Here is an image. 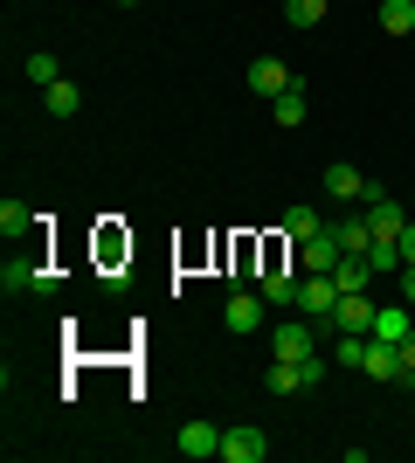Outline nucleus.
I'll return each instance as SVG.
<instances>
[{
    "label": "nucleus",
    "instance_id": "nucleus-1",
    "mask_svg": "<svg viewBox=\"0 0 415 463\" xmlns=\"http://www.w3.org/2000/svg\"><path fill=\"white\" fill-rule=\"evenodd\" d=\"M297 311H305L312 326L333 332V311H339V284H333V270H305V284H297Z\"/></svg>",
    "mask_w": 415,
    "mask_h": 463
},
{
    "label": "nucleus",
    "instance_id": "nucleus-2",
    "mask_svg": "<svg viewBox=\"0 0 415 463\" xmlns=\"http://www.w3.org/2000/svg\"><path fill=\"white\" fill-rule=\"evenodd\" d=\"M318 332H325V326H312L305 311L284 318V326L270 332V360H305V353H318Z\"/></svg>",
    "mask_w": 415,
    "mask_h": 463
},
{
    "label": "nucleus",
    "instance_id": "nucleus-3",
    "mask_svg": "<svg viewBox=\"0 0 415 463\" xmlns=\"http://www.w3.org/2000/svg\"><path fill=\"white\" fill-rule=\"evenodd\" d=\"M263 457H270V436H263V429H250V422L222 429V463H263Z\"/></svg>",
    "mask_w": 415,
    "mask_h": 463
},
{
    "label": "nucleus",
    "instance_id": "nucleus-4",
    "mask_svg": "<svg viewBox=\"0 0 415 463\" xmlns=\"http://www.w3.org/2000/svg\"><path fill=\"white\" fill-rule=\"evenodd\" d=\"M374 298L367 290H339V311H333V332H374Z\"/></svg>",
    "mask_w": 415,
    "mask_h": 463
},
{
    "label": "nucleus",
    "instance_id": "nucleus-5",
    "mask_svg": "<svg viewBox=\"0 0 415 463\" xmlns=\"http://www.w3.org/2000/svg\"><path fill=\"white\" fill-rule=\"evenodd\" d=\"M339 256H346V242H339V229H333V222H325V229H318L312 242H297V263H305V270H333Z\"/></svg>",
    "mask_w": 415,
    "mask_h": 463
},
{
    "label": "nucleus",
    "instance_id": "nucleus-6",
    "mask_svg": "<svg viewBox=\"0 0 415 463\" xmlns=\"http://www.w3.org/2000/svg\"><path fill=\"white\" fill-rule=\"evenodd\" d=\"M263 318H270V298H263V290H236V298H229V332H263Z\"/></svg>",
    "mask_w": 415,
    "mask_h": 463
},
{
    "label": "nucleus",
    "instance_id": "nucleus-7",
    "mask_svg": "<svg viewBox=\"0 0 415 463\" xmlns=\"http://www.w3.org/2000/svg\"><path fill=\"white\" fill-rule=\"evenodd\" d=\"M409 332H415V305L401 298V305H381V311H374V332H367V339H388V346H401Z\"/></svg>",
    "mask_w": 415,
    "mask_h": 463
},
{
    "label": "nucleus",
    "instance_id": "nucleus-8",
    "mask_svg": "<svg viewBox=\"0 0 415 463\" xmlns=\"http://www.w3.org/2000/svg\"><path fill=\"white\" fill-rule=\"evenodd\" d=\"M291 83H297V77H291L277 56H257V62H250V90H257V97H284Z\"/></svg>",
    "mask_w": 415,
    "mask_h": 463
},
{
    "label": "nucleus",
    "instance_id": "nucleus-9",
    "mask_svg": "<svg viewBox=\"0 0 415 463\" xmlns=\"http://www.w3.org/2000/svg\"><path fill=\"white\" fill-rule=\"evenodd\" d=\"M325 194H333V201H367V174L339 159V166H325Z\"/></svg>",
    "mask_w": 415,
    "mask_h": 463
},
{
    "label": "nucleus",
    "instance_id": "nucleus-10",
    "mask_svg": "<svg viewBox=\"0 0 415 463\" xmlns=\"http://www.w3.org/2000/svg\"><path fill=\"white\" fill-rule=\"evenodd\" d=\"M360 373H374V381H401V346H388V339H367V360H360Z\"/></svg>",
    "mask_w": 415,
    "mask_h": 463
},
{
    "label": "nucleus",
    "instance_id": "nucleus-11",
    "mask_svg": "<svg viewBox=\"0 0 415 463\" xmlns=\"http://www.w3.org/2000/svg\"><path fill=\"white\" fill-rule=\"evenodd\" d=\"M35 222H42V214L28 208V201H14V194L0 201V235H7V242H21V235H35Z\"/></svg>",
    "mask_w": 415,
    "mask_h": 463
},
{
    "label": "nucleus",
    "instance_id": "nucleus-12",
    "mask_svg": "<svg viewBox=\"0 0 415 463\" xmlns=\"http://www.w3.org/2000/svg\"><path fill=\"white\" fill-rule=\"evenodd\" d=\"M180 457H222V429L215 422H187L180 429Z\"/></svg>",
    "mask_w": 415,
    "mask_h": 463
},
{
    "label": "nucleus",
    "instance_id": "nucleus-13",
    "mask_svg": "<svg viewBox=\"0 0 415 463\" xmlns=\"http://www.w3.org/2000/svg\"><path fill=\"white\" fill-rule=\"evenodd\" d=\"M297 284H305V277H291V270H263V298H270V311H284V305H291L297 311Z\"/></svg>",
    "mask_w": 415,
    "mask_h": 463
},
{
    "label": "nucleus",
    "instance_id": "nucleus-14",
    "mask_svg": "<svg viewBox=\"0 0 415 463\" xmlns=\"http://www.w3.org/2000/svg\"><path fill=\"white\" fill-rule=\"evenodd\" d=\"M35 277H42V256H7L0 290H7V298H14V290H35Z\"/></svg>",
    "mask_w": 415,
    "mask_h": 463
},
{
    "label": "nucleus",
    "instance_id": "nucleus-15",
    "mask_svg": "<svg viewBox=\"0 0 415 463\" xmlns=\"http://www.w3.org/2000/svg\"><path fill=\"white\" fill-rule=\"evenodd\" d=\"M270 118L284 125V132H297V125H305V83H291L284 97H270Z\"/></svg>",
    "mask_w": 415,
    "mask_h": 463
},
{
    "label": "nucleus",
    "instance_id": "nucleus-16",
    "mask_svg": "<svg viewBox=\"0 0 415 463\" xmlns=\"http://www.w3.org/2000/svg\"><path fill=\"white\" fill-rule=\"evenodd\" d=\"M333 284L339 290H367V284H374V263H367V256H339V263H333Z\"/></svg>",
    "mask_w": 415,
    "mask_h": 463
},
{
    "label": "nucleus",
    "instance_id": "nucleus-17",
    "mask_svg": "<svg viewBox=\"0 0 415 463\" xmlns=\"http://www.w3.org/2000/svg\"><path fill=\"white\" fill-rule=\"evenodd\" d=\"M42 111H56V118H70V111H83V90L70 77H56L49 90H42Z\"/></svg>",
    "mask_w": 415,
    "mask_h": 463
},
{
    "label": "nucleus",
    "instance_id": "nucleus-18",
    "mask_svg": "<svg viewBox=\"0 0 415 463\" xmlns=\"http://www.w3.org/2000/svg\"><path fill=\"white\" fill-rule=\"evenodd\" d=\"M318 229H325V214H318V208H291V214H284V235H291V242H312Z\"/></svg>",
    "mask_w": 415,
    "mask_h": 463
},
{
    "label": "nucleus",
    "instance_id": "nucleus-19",
    "mask_svg": "<svg viewBox=\"0 0 415 463\" xmlns=\"http://www.w3.org/2000/svg\"><path fill=\"white\" fill-rule=\"evenodd\" d=\"M381 28H388V35H409L415 28V0H381Z\"/></svg>",
    "mask_w": 415,
    "mask_h": 463
},
{
    "label": "nucleus",
    "instance_id": "nucleus-20",
    "mask_svg": "<svg viewBox=\"0 0 415 463\" xmlns=\"http://www.w3.org/2000/svg\"><path fill=\"white\" fill-rule=\"evenodd\" d=\"M325 7H333V0H284V21H291V28H318Z\"/></svg>",
    "mask_w": 415,
    "mask_h": 463
},
{
    "label": "nucleus",
    "instance_id": "nucleus-21",
    "mask_svg": "<svg viewBox=\"0 0 415 463\" xmlns=\"http://www.w3.org/2000/svg\"><path fill=\"white\" fill-rule=\"evenodd\" d=\"M367 263L374 277H401V242H367Z\"/></svg>",
    "mask_w": 415,
    "mask_h": 463
},
{
    "label": "nucleus",
    "instance_id": "nucleus-22",
    "mask_svg": "<svg viewBox=\"0 0 415 463\" xmlns=\"http://www.w3.org/2000/svg\"><path fill=\"white\" fill-rule=\"evenodd\" d=\"M56 77H62V70H56V56H28V83H35V90H49Z\"/></svg>",
    "mask_w": 415,
    "mask_h": 463
},
{
    "label": "nucleus",
    "instance_id": "nucleus-23",
    "mask_svg": "<svg viewBox=\"0 0 415 463\" xmlns=\"http://www.w3.org/2000/svg\"><path fill=\"white\" fill-rule=\"evenodd\" d=\"M401 270H415V222L401 229Z\"/></svg>",
    "mask_w": 415,
    "mask_h": 463
},
{
    "label": "nucleus",
    "instance_id": "nucleus-24",
    "mask_svg": "<svg viewBox=\"0 0 415 463\" xmlns=\"http://www.w3.org/2000/svg\"><path fill=\"white\" fill-rule=\"evenodd\" d=\"M401 298H409V305H415V270H401Z\"/></svg>",
    "mask_w": 415,
    "mask_h": 463
},
{
    "label": "nucleus",
    "instance_id": "nucleus-25",
    "mask_svg": "<svg viewBox=\"0 0 415 463\" xmlns=\"http://www.w3.org/2000/svg\"><path fill=\"white\" fill-rule=\"evenodd\" d=\"M401 387H409V394H415V367H409V373H401Z\"/></svg>",
    "mask_w": 415,
    "mask_h": 463
},
{
    "label": "nucleus",
    "instance_id": "nucleus-26",
    "mask_svg": "<svg viewBox=\"0 0 415 463\" xmlns=\"http://www.w3.org/2000/svg\"><path fill=\"white\" fill-rule=\"evenodd\" d=\"M118 7H138V0H118Z\"/></svg>",
    "mask_w": 415,
    "mask_h": 463
}]
</instances>
